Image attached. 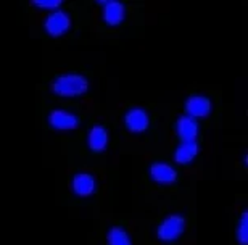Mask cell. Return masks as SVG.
Returning a JSON list of instances; mask_svg holds the SVG:
<instances>
[{
  "instance_id": "ba28073f",
  "label": "cell",
  "mask_w": 248,
  "mask_h": 245,
  "mask_svg": "<svg viewBox=\"0 0 248 245\" xmlns=\"http://www.w3.org/2000/svg\"><path fill=\"white\" fill-rule=\"evenodd\" d=\"M177 134L182 142H197L198 136V123L190 116H181L177 121Z\"/></svg>"
},
{
  "instance_id": "9a60e30c",
  "label": "cell",
  "mask_w": 248,
  "mask_h": 245,
  "mask_svg": "<svg viewBox=\"0 0 248 245\" xmlns=\"http://www.w3.org/2000/svg\"><path fill=\"white\" fill-rule=\"evenodd\" d=\"M34 5L41 8H48V10H57L62 5V0H34Z\"/></svg>"
},
{
  "instance_id": "4fadbf2b",
  "label": "cell",
  "mask_w": 248,
  "mask_h": 245,
  "mask_svg": "<svg viewBox=\"0 0 248 245\" xmlns=\"http://www.w3.org/2000/svg\"><path fill=\"white\" fill-rule=\"evenodd\" d=\"M108 244L110 245H132L127 232L121 228H113L108 234Z\"/></svg>"
},
{
  "instance_id": "7a4b0ae2",
  "label": "cell",
  "mask_w": 248,
  "mask_h": 245,
  "mask_svg": "<svg viewBox=\"0 0 248 245\" xmlns=\"http://www.w3.org/2000/svg\"><path fill=\"white\" fill-rule=\"evenodd\" d=\"M184 228H186L184 218L179 216V214H171L158 228V237L165 242H172L184 232Z\"/></svg>"
},
{
  "instance_id": "6da1fadb",
  "label": "cell",
  "mask_w": 248,
  "mask_h": 245,
  "mask_svg": "<svg viewBox=\"0 0 248 245\" xmlns=\"http://www.w3.org/2000/svg\"><path fill=\"white\" fill-rule=\"evenodd\" d=\"M87 79L81 74H64L53 82V92L64 97L81 96L87 91Z\"/></svg>"
},
{
  "instance_id": "8992f818",
  "label": "cell",
  "mask_w": 248,
  "mask_h": 245,
  "mask_svg": "<svg viewBox=\"0 0 248 245\" xmlns=\"http://www.w3.org/2000/svg\"><path fill=\"white\" fill-rule=\"evenodd\" d=\"M126 126L131 132H143L148 128V114L142 108H132L126 114Z\"/></svg>"
},
{
  "instance_id": "7c38bea8",
  "label": "cell",
  "mask_w": 248,
  "mask_h": 245,
  "mask_svg": "<svg viewBox=\"0 0 248 245\" xmlns=\"http://www.w3.org/2000/svg\"><path fill=\"white\" fill-rule=\"evenodd\" d=\"M198 153V144L197 142H182L176 150V162L179 164H187L190 163Z\"/></svg>"
},
{
  "instance_id": "8fae6325",
  "label": "cell",
  "mask_w": 248,
  "mask_h": 245,
  "mask_svg": "<svg viewBox=\"0 0 248 245\" xmlns=\"http://www.w3.org/2000/svg\"><path fill=\"white\" fill-rule=\"evenodd\" d=\"M108 146V132L105 128L102 126H93L89 132V147L93 152H102Z\"/></svg>"
},
{
  "instance_id": "5b68a950",
  "label": "cell",
  "mask_w": 248,
  "mask_h": 245,
  "mask_svg": "<svg viewBox=\"0 0 248 245\" xmlns=\"http://www.w3.org/2000/svg\"><path fill=\"white\" fill-rule=\"evenodd\" d=\"M100 3L103 5V19H105L108 24L116 26V24L123 23L126 10H124V5L121 2L108 0V2H100Z\"/></svg>"
},
{
  "instance_id": "9c48e42d",
  "label": "cell",
  "mask_w": 248,
  "mask_h": 245,
  "mask_svg": "<svg viewBox=\"0 0 248 245\" xmlns=\"http://www.w3.org/2000/svg\"><path fill=\"white\" fill-rule=\"evenodd\" d=\"M150 176L158 184H171L176 181V169L166 163H155L150 168Z\"/></svg>"
},
{
  "instance_id": "5bb4252c",
  "label": "cell",
  "mask_w": 248,
  "mask_h": 245,
  "mask_svg": "<svg viewBox=\"0 0 248 245\" xmlns=\"http://www.w3.org/2000/svg\"><path fill=\"white\" fill-rule=\"evenodd\" d=\"M237 236H239V242L242 245L248 244V212H245L244 216H242V221H240L239 232H237Z\"/></svg>"
},
{
  "instance_id": "3957f363",
  "label": "cell",
  "mask_w": 248,
  "mask_h": 245,
  "mask_svg": "<svg viewBox=\"0 0 248 245\" xmlns=\"http://www.w3.org/2000/svg\"><path fill=\"white\" fill-rule=\"evenodd\" d=\"M69 26H71V19H69L68 13L60 12V10L53 12L46 21L47 33L53 37H58V36H62V34H64L69 29Z\"/></svg>"
},
{
  "instance_id": "30bf717a",
  "label": "cell",
  "mask_w": 248,
  "mask_h": 245,
  "mask_svg": "<svg viewBox=\"0 0 248 245\" xmlns=\"http://www.w3.org/2000/svg\"><path fill=\"white\" fill-rule=\"evenodd\" d=\"M73 191L79 197H87L95 192V179L87 173H79L73 179Z\"/></svg>"
},
{
  "instance_id": "52a82bcc",
  "label": "cell",
  "mask_w": 248,
  "mask_h": 245,
  "mask_svg": "<svg viewBox=\"0 0 248 245\" xmlns=\"http://www.w3.org/2000/svg\"><path fill=\"white\" fill-rule=\"evenodd\" d=\"M48 123H50L52 128L60 129V131H68V129L78 128V118L73 113L63 112V110L52 112L50 118H48Z\"/></svg>"
},
{
  "instance_id": "277c9868",
  "label": "cell",
  "mask_w": 248,
  "mask_h": 245,
  "mask_svg": "<svg viewBox=\"0 0 248 245\" xmlns=\"http://www.w3.org/2000/svg\"><path fill=\"white\" fill-rule=\"evenodd\" d=\"M187 116L193 119L197 118H205L211 113V102L206 97L202 96H192L186 103Z\"/></svg>"
}]
</instances>
